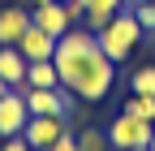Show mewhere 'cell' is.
<instances>
[{
  "instance_id": "1",
  "label": "cell",
  "mask_w": 155,
  "mask_h": 151,
  "mask_svg": "<svg viewBox=\"0 0 155 151\" xmlns=\"http://www.w3.org/2000/svg\"><path fill=\"white\" fill-rule=\"evenodd\" d=\"M52 65L61 69V86L69 91V95L86 99V104L104 99L112 91V82H116V65L104 56L95 30H86V26H69L61 39H56Z\"/></svg>"
},
{
  "instance_id": "2",
  "label": "cell",
  "mask_w": 155,
  "mask_h": 151,
  "mask_svg": "<svg viewBox=\"0 0 155 151\" xmlns=\"http://www.w3.org/2000/svg\"><path fill=\"white\" fill-rule=\"evenodd\" d=\"M142 26H138V17H134V9H121L112 17V22L95 35V39H99V48H104V56L112 65H121V61H129V52L138 48V39H142Z\"/></svg>"
},
{
  "instance_id": "3",
  "label": "cell",
  "mask_w": 155,
  "mask_h": 151,
  "mask_svg": "<svg viewBox=\"0 0 155 151\" xmlns=\"http://www.w3.org/2000/svg\"><path fill=\"white\" fill-rule=\"evenodd\" d=\"M151 121H142V117H129V112H121L112 125H108V143L116 147V151H129V147H151Z\"/></svg>"
},
{
  "instance_id": "4",
  "label": "cell",
  "mask_w": 155,
  "mask_h": 151,
  "mask_svg": "<svg viewBox=\"0 0 155 151\" xmlns=\"http://www.w3.org/2000/svg\"><path fill=\"white\" fill-rule=\"evenodd\" d=\"M22 99L30 108V117H69V108H73L61 86H26Z\"/></svg>"
},
{
  "instance_id": "5",
  "label": "cell",
  "mask_w": 155,
  "mask_h": 151,
  "mask_svg": "<svg viewBox=\"0 0 155 151\" xmlns=\"http://www.w3.org/2000/svg\"><path fill=\"white\" fill-rule=\"evenodd\" d=\"M69 134V121L65 117H30L26 129H22V138L30 143V151H48L56 138H65Z\"/></svg>"
},
{
  "instance_id": "6",
  "label": "cell",
  "mask_w": 155,
  "mask_h": 151,
  "mask_svg": "<svg viewBox=\"0 0 155 151\" xmlns=\"http://www.w3.org/2000/svg\"><path fill=\"white\" fill-rule=\"evenodd\" d=\"M30 121V108L22 99V91H9V95H0V138H17Z\"/></svg>"
},
{
  "instance_id": "7",
  "label": "cell",
  "mask_w": 155,
  "mask_h": 151,
  "mask_svg": "<svg viewBox=\"0 0 155 151\" xmlns=\"http://www.w3.org/2000/svg\"><path fill=\"white\" fill-rule=\"evenodd\" d=\"M17 48H22V56L26 61H52L56 56V35H48L43 26H26L22 30V39H17Z\"/></svg>"
},
{
  "instance_id": "8",
  "label": "cell",
  "mask_w": 155,
  "mask_h": 151,
  "mask_svg": "<svg viewBox=\"0 0 155 151\" xmlns=\"http://www.w3.org/2000/svg\"><path fill=\"white\" fill-rule=\"evenodd\" d=\"M26 56H22V48H17V43H5V48H0V78H5L13 91H22L26 86Z\"/></svg>"
},
{
  "instance_id": "9",
  "label": "cell",
  "mask_w": 155,
  "mask_h": 151,
  "mask_svg": "<svg viewBox=\"0 0 155 151\" xmlns=\"http://www.w3.org/2000/svg\"><path fill=\"white\" fill-rule=\"evenodd\" d=\"M30 22H35V26H43L48 35H56V39H61V35L73 26L61 0H52V5H39V9H30Z\"/></svg>"
},
{
  "instance_id": "10",
  "label": "cell",
  "mask_w": 155,
  "mask_h": 151,
  "mask_svg": "<svg viewBox=\"0 0 155 151\" xmlns=\"http://www.w3.org/2000/svg\"><path fill=\"white\" fill-rule=\"evenodd\" d=\"M26 26H30V13L22 5H5V9H0V48H5V43H17Z\"/></svg>"
},
{
  "instance_id": "11",
  "label": "cell",
  "mask_w": 155,
  "mask_h": 151,
  "mask_svg": "<svg viewBox=\"0 0 155 151\" xmlns=\"http://www.w3.org/2000/svg\"><path fill=\"white\" fill-rule=\"evenodd\" d=\"M82 5H86V17H82V22H86V30H95V35H99V30L112 22V17L125 9V0H82Z\"/></svg>"
},
{
  "instance_id": "12",
  "label": "cell",
  "mask_w": 155,
  "mask_h": 151,
  "mask_svg": "<svg viewBox=\"0 0 155 151\" xmlns=\"http://www.w3.org/2000/svg\"><path fill=\"white\" fill-rule=\"evenodd\" d=\"M26 86H61V69H56L52 61H30L26 65Z\"/></svg>"
},
{
  "instance_id": "13",
  "label": "cell",
  "mask_w": 155,
  "mask_h": 151,
  "mask_svg": "<svg viewBox=\"0 0 155 151\" xmlns=\"http://www.w3.org/2000/svg\"><path fill=\"white\" fill-rule=\"evenodd\" d=\"M125 112H129V117H142V121H151V125H155V95H134V91H129Z\"/></svg>"
},
{
  "instance_id": "14",
  "label": "cell",
  "mask_w": 155,
  "mask_h": 151,
  "mask_svg": "<svg viewBox=\"0 0 155 151\" xmlns=\"http://www.w3.org/2000/svg\"><path fill=\"white\" fill-rule=\"evenodd\" d=\"M129 91L134 95H155V65H142L129 73Z\"/></svg>"
},
{
  "instance_id": "15",
  "label": "cell",
  "mask_w": 155,
  "mask_h": 151,
  "mask_svg": "<svg viewBox=\"0 0 155 151\" xmlns=\"http://www.w3.org/2000/svg\"><path fill=\"white\" fill-rule=\"evenodd\" d=\"M134 17H138V26L147 35H155V0H138L134 5Z\"/></svg>"
},
{
  "instance_id": "16",
  "label": "cell",
  "mask_w": 155,
  "mask_h": 151,
  "mask_svg": "<svg viewBox=\"0 0 155 151\" xmlns=\"http://www.w3.org/2000/svg\"><path fill=\"white\" fill-rule=\"evenodd\" d=\"M78 147L82 151H104L112 143H108V134H99V129H82V134H78Z\"/></svg>"
},
{
  "instance_id": "17",
  "label": "cell",
  "mask_w": 155,
  "mask_h": 151,
  "mask_svg": "<svg viewBox=\"0 0 155 151\" xmlns=\"http://www.w3.org/2000/svg\"><path fill=\"white\" fill-rule=\"evenodd\" d=\"M65 13H69V22L78 26V22L86 17V5H82V0H65Z\"/></svg>"
},
{
  "instance_id": "18",
  "label": "cell",
  "mask_w": 155,
  "mask_h": 151,
  "mask_svg": "<svg viewBox=\"0 0 155 151\" xmlns=\"http://www.w3.org/2000/svg\"><path fill=\"white\" fill-rule=\"evenodd\" d=\"M48 151H82V147H78V134H65V138H56Z\"/></svg>"
},
{
  "instance_id": "19",
  "label": "cell",
  "mask_w": 155,
  "mask_h": 151,
  "mask_svg": "<svg viewBox=\"0 0 155 151\" xmlns=\"http://www.w3.org/2000/svg\"><path fill=\"white\" fill-rule=\"evenodd\" d=\"M0 151H30V143L17 134V138H5V143H0Z\"/></svg>"
},
{
  "instance_id": "20",
  "label": "cell",
  "mask_w": 155,
  "mask_h": 151,
  "mask_svg": "<svg viewBox=\"0 0 155 151\" xmlns=\"http://www.w3.org/2000/svg\"><path fill=\"white\" fill-rule=\"evenodd\" d=\"M9 91H13V86H9V82H5V78H0V95H9Z\"/></svg>"
},
{
  "instance_id": "21",
  "label": "cell",
  "mask_w": 155,
  "mask_h": 151,
  "mask_svg": "<svg viewBox=\"0 0 155 151\" xmlns=\"http://www.w3.org/2000/svg\"><path fill=\"white\" fill-rule=\"evenodd\" d=\"M39 5H52V0H30V9H39Z\"/></svg>"
},
{
  "instance_id": "22",
  "label": "cell",
  "mask_w": 155,
  "mask_h": 151,
  "mask_svg": "<svg viewBox=\"0 0 155 151\" xmlns=\"http://www.w3.org/2000/svg\"><path fill=\"white\" fill-rule=\"evenodd\" d=\"M134 5H138V0H125V9H134Z\"/></svg>"
},
{
  "instance_id": "23",
  "label": "cell",
  "mask_w": 155,
  "mask_h": 151,
  "mask_svg": "<svg viewBox=\"0 0 155 151\" xmlns=\"http://www.w3.org/2000/svg\"><path fill=\"white\" fill-rule=\"evenodd\" d=\"M129 151H151V147H129Z\"/></svg>"
},
{
  "instance_id": "24",
  "label": "cell",
  "mask_w": 155,
  "mask_h": 151,
  "mask_svg": "<svg viewBox=\"0 0 155 151\" xmlns=\"http://www.w3.org/2000/svg\"><path fill=\"white\" fill-rule=\"evenodd\" d=\"M151 151H155V129H151Z\"/></svg>"
}]
</instances>
